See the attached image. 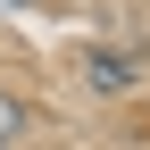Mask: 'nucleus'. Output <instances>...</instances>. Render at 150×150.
<instances>
[{
    "mask_svg": "<svg viewBox=\"0 0 150 150\" xmlns=\"http://www.w3.org/2000/svg\"><path fill=\"white\" fill-rule=\"evenodd\" d=\"M17 8H33V0H17Z\"/></svg>",
    "mask_w": 150,
    "mask_h": 150,
    "instance_id": "7ed1b4c3",
    "label": "nucleus"
},
{
    "mask_svg": "<svg viewBox=\"0 0 150 150\" xmlns=\"http://www.w3.org/2000/svg\"><path fill=\"white\" fill-rule=\"evenodd\" d=\"M8 125H17V100H0V134H8Z\"/></svg>",
    "mask_w": 150,
    "mask_h": 150,
    "instance_id": "f03ea898",
    "label": "nucleus"
},
{
    "mask_svg": "<svg viewBox=\"0 0 150 150\" xmlns=\"http://www.w3.org/2000/svg\"><path fill=\"white\" fill-rule=\"evenodd\" d=\"M92 83H134V59H117V50H92Z\"/></svg>",
    "mask_w": 150,
    "mask_h": 150,
    "instance_id": "f257e3e1",
    "label": "nucleus"
}]
</instances>
